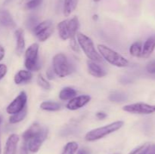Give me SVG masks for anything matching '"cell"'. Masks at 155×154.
Listing matches in <instances>:
<instances>
[{
	"label": "cell",
	"mask_w": 155,
	"mask_h": 154,
	"mask_svg": "<svg viewBox=\"0 0 155 154\" xmlns=\"http://www.w3.org/2000/svg\"><path fill=\"white\" fill-rule=\"evenodd\" d=\"M100 55L111 65L117 67H125L129 66V60L119 53L104 45H98Z\"/></svg>",
	"instance_id": "1"
},
{
	"label": "cell",
	"mask_w": 155,
	"mask_h": 154,
	"mask_svg": "<svg viewBox=\"0 0 155 154\" xmlns=\"http://www.w3.org/2000/svg\"><path fill=\"white\" fill-rule=\"evenodd\" d=\"M124 122L123 121H117L112 123L106 125L104 126L99 127L89 131L85 136V139L87 141H95L103 138L105 136L115 132L117 130L120 129L124 125Z\"/></svg>",
	"instance_id": "2"
},
{
	"label": "cell",
	"mask_w": 155,
	"mask_h": 154,
	"mask_svg": "<svg viewBox=\"0 0 155 154\" xmlns=\"http://www.w3.org/2000/svg\"><path fill=\"white\" fill-rule=\"evenodd\" d=\"M76 36H77V42H78L80 48H82L83 52L85 53V54L87 56L89 60L95 62H101L102 60L101 56L100 55L99 53L97 52L96 49H95L92 39L81 33H77Z\"/></svg>",
	"instance_id": "3"
},
{
	"label": "cell",
	"mask_w": 155,
	"mask_h": 154,
	"mask_svg": "<svg viewBox=\"0 0 155 154\" xmlns=\"http://www.w3.org/2000/svg\"><path fill=\"white\" fill-rule=\"evenodd\" d=\"M79 26V20L77 17L61 21L58 24L59 36L63 40L74 39L77 33Z\"/></svg>",
	"instance_id": "4"
},
{
	"label": "cell",
	"mask_w": 155,
	"mask_h": 154,
	"mask_svg": "<svg viewBox=\"0 0 155 154\" xmlns=\"http://www.w3.org/2000/svg\"><path fill=\"white\" fill-rule=\"evenodd\" d=\"M53 70L61 78L67 76L72 72V66L68 58L63 53H59L53 57Z\"/></svg>",
	"instance_id": "5"
},
{
	"label": "cell",
	"mask_w": 155,
	"mask_h": 154,
	"mask_svg": "<svg viewBox=\"0 0 155 154\" xmlns=\"http://www.w3.org/2000/svg\"><path fill=\"white\" fill-rule=\"evenodd\" d=\"M26 68L29 71H38L41 68L39 61V45L33 43L27 48L25 51Z\"/></svg>",
	"instance_id": "6"
},
{
	"label": "cell",
	"mask_w": 155,
	"mask_h": 154,
	"mask_svg": "<svg viewBox=\"0 0 155 154\" xmlns=\"http://www.w3.org/2000/svg\"><path fill=\"white\" fill-rule=\"evenodd\" d=\"M48 129L45 127H42V129L37 134L33 135L27 142H24L27 144L29 151L32 152H38L43 142L48 137Z\"/></svg>",
	"instance_id": "7"
},
{
	"label": "cell",
	"mask_w": 155,
	"mask_h": 154,
	"mask_svg": "<svg viewBox=\"0 0 155 154\" xmlns=\"http://www.w3.org/2000/svg\"><path fill=\"white\" fill-rule=\"evenodd\" d=\"M33 30L35 36L39 41L45 42L52 34L54 29H53L51 21L50 20H46V21L39 23Z\"/></svg>",
	"instance_id": "8"
},
{
	"label": "cell",
	"mask_w": 155,
	"mask_h": 154,
	"mask_svg": "<svg viewBox=\"0 0 155 154\" xmlns=\"http://www.w3.org/2000/svg\"><path fill=\"white\" fill-rule=\"evenodd\" d=\"M123 110L127 113H133V114L148 115L155 113V105H151L145 103H135V104L124 106Z\"/></svg>",
	"instance_id": "9"
},
{
	"label": "cell",
	"mask_w": 155,
	"mask_h": 154,
	"mask_svg": "<svg viewBox=\"0 0 155 154\" xmlns=\"http://www.w3.org/2000/svg\"><path fill=\"white\" fill-rule=\"evenodd\" d=\"M27 101V95L24 91H21L12 103L8 106L6 111L11 115L19 113L26 107Z\"/></svg>",
	"instance_id": "10"
},
{
	"label": "cell",
	"mask_w": 155,
	"mask_h": 154,
	"mask_svg": "<svg viewBox=\"0 0 155 154\" xmlns=\"http://www.w3.org/2000/svg\"><path fill=\"white\" fill-rule=\"evenodd\" d=\"M91 98L89 95H84L80 96L74 97L70 100L67 104V108L70 110H77L86 106L90 101Z\"/></svg>",
	"instance_id": "11"
},
{
	"label": "cell",
	"mask_w": 155,
	"mask_h": 154,
	"mask_svg": "<svg viewBox=\"0 0 155 154\" xmlns=\"http://www.w3.org/2000/svg\"><path fill=\"white\" fill-rule=\"evenodd\" d=\"M87 67L89 74L94 77L101 78L107 75V72L105 71V69L101 67L99 64H98L97 62L89 60L87 61Z\"/></svg>",
	"instance_id": "12"
},
{
	"label": "cell",
	"mask_w": 155,
	"mask_h": 154,
	"mask_svg": "<svg viewBox=\"0 0 155 154\" xmlns=\"http://www.w3.org/2000/svg\"><path fill=\"white\" fill-rule=\"evenodd\" d=\"M18 141H19V137L18 134H11L6 141L4 154H16Z\"/></svg>",
	"instance_id": "13"
},
{
	"label": "cell",
	"mask_w": 155,
	"mask_h": 154,
	"mask_svg": "<svg viewBox=\"0 0 155 154\" xmlns=\"http://www.w3.org/2000/svg\"><path fill=\"white\" fill-rule=\"evenodd\" d=\"M155 49V35L151 36L147 39L145 44L142 46V55L141 57L144 58H148L154 52Z\"/></svg>",
	"instance_id": "14"
},
{
	"label": "cell",
	"mask_w": 155,
	"mask_h": 154,
	"mask_svg": "<svg viewBox=\"0 0 155 154\" xmlns=\"http://www.w3.org/2000/svg\"><path fill=\"white\" fill-rule=\"evenodd\" d=\"M0 24L8 29L16 27V24L8 11L0 10Z\"/></svg>",
	"instance_id": "15"
},
{
	"label": "cell",
	"mask_w": 155,
	"mask_h": 154,
	"mask_svg": "<svg viewBox=\"0 0 155 154\" xmlns=\"http://www.w3.org/2000/svg\"><path fill=\"white\" fill-rule=\"evenodd\" d=\"M32 75L31 72L29 70H20L15 74V82L16 84H22V83H26L30 82L32 79Z\"/></svg>",
	"instance_id": "16"
},
{
	"label": "cell",
	"mask_w": 155,
	"mask_h": 154,
	"mask_svg": "<svg viewBox=\"0 0 155 154\" xmlns=\"http://www.w3.org/2000/svg\"><path fill=\"white\" fill-rule=\"evenodd\" d=\"M16 37V50L19 54H22L25 48V41H24V32L21 29H18L15 33Z\"/></svg>",
	"instance_id": "17"
},
{
	"label": "cell",
	"mask_w": 155,
	"mask_h": 154,
	"mask_svg": "<svg viewBox=\"0 0 155 154\" xmlns=\"http://www.w3.org/2000/svg\"><path fill=\"white\" fill-rule=\"evenodd\" d=\"M77 91L71 87H65L59 93V98L62 101L71 100L76 97Z\"/></svg>",
	"instance_id": "18"
},
{
	"label": "cell",
	"mask_w": 155,
	"mask_h": 154,
	"mask_svg": "<svg viewBox=\"0 0 155 154\" xmlns=\"http://www.w3.org/2000/svg\"><path fill=\"white\" fill-rule=\"evenodd\" d=\"M79 0H64V14L69 16L77 8Z\"/></svg>",
	"instance_id": "19"
},
{
	"label": "cell",
	"mask_w": 155,
	"mask_h": 154,
	"mask_svg": "<svg viewBox=\"0 0 155 154\" xmlns=\"http://www.w3.org/2000/svg\"><path fill=\"white\" fill-rule=\"evenodd\" d=\"M40 108L45 111H58L61 109V105L54 101H44L40 104Z\"/></svg>",
	"instance_id": "20"
},
{
	"label": "cell",
	"mask_w": 155,
	"mask_h": 154,
	"mask_svg": "<svg viewBox=\"0 0 155 154\" xmlns=\"http://www.w3.org/2000/svg\"><path fill=\"white\" fill-rule=\"evenodd\" d=\"M27 107H24L21 111H20L19 113H15V114L12 115L10 118H9V122L11 124H16L18 122H21L22 120H24V118L27 116Z\"/></svg>",
	"instance_id": "21"
},
{
	"label": "cell",
	"mask_w": 155,
	"mask_h": 154,
	"mask_svg": "<svg viewBox=\"0 0 155 154\" xmlns=\"http://www.w3.org/2000/svg\"><path fill=\"white\" fill-rule=\"evenodd\" d=\"M142 44L139 41L132 44L130 48V53L133 57H141V55H142Z\"/></svg>",
	"instance_id": "22"
},
{
	"label": "cell",
	"mask_w": 155,
	"mask_h": 154,
	"mask_svg": "<svg viewBox=\"0 0 155 154\" xmlns=\"http://www.w3.org/2000/svg\"><path fill=\"white\" fill-rule=\"evenodd\" d=\"M43 0H23V8L25 10H33L42 4Z\"/></svg>",
	"instance_id": "23"
},
{
	"label": "cell",
	"mask_w": 155,
	"mask_h": 154,
	"mask_svg": "<svg viewBox=\"0 0 155 154\" xmlns=\"http://www.w3.org/2000/svg\"><path fill=\"white\" fill-rule=\"evenodd\" d=\"M79 147V145L77 142L71 141L68 142L64 147L61 154H75Z\"/></svg>",
	"instance_id": "24"
},
{
	"label": "cell",
	"mask_w": 155,
	"mask_h": 154,
	"mask_svg": "<svg viewBox=\"0 0 155 154\" xmlns=\"http://www.w3.org/2000/svg\"><path fill=\"white\" fill-rule=\"evenodd\" d=\"M127 95L124 94L123 92H114L109 96V100L112 102L116 103H123L126 101L127 100Z\"/></svg>",
	"instance_id": "25"
},
{
	"label": "cell",
	"mask_w": 155,
	"mask_h": 154,
	"mask_svg": "<svg viewBox=\"0 0 155 154\" xmlns=\"http://www.w3.org/2000/svg\"><path fill=\"white\" fill-rule=\"evenodd\" d=\"M39 24V19L35 15H30L28 17L26 21V26L28 29L33 30L36 27V26Z\"/></svg>",
	"instance_id": "26"
},
{
	"label": "cell",
	"mask_w": 155,
	"mask_h": 154,
	"mask_svg": "<svg viewBox=\"0 0 155 154\" xmlns=\"http://www.w3.org/2000/svg\"><path fill=\"white\" fill-rule=\"evenodd\" d=\"M37 84L39 87L45 89V90H49L51 88V85H50V83L42 75H38Z\"/></svg>",
	"instance_id": "27"
},
{
	"label": "cell",
	"mask_w": 155,
	"mask_h": 154,
	"mask_svg": "<svg viewBox=\"0 0 155 154\" xmlns=\"http://www.w3.org/2000/svg\"><path fill=\"white\" fill-rule=\"evenodd\" d=\"M149 146L150 143H144L139 146V147L133 149L131 152H130V154H146Z\"/></svg>",
	"instance_id": "28"
},
{
	"label": "cell",
	"mask_w": 155,
	"mask_h": 154,
	"mask_svg": "<svg viewBox=\"0 0 155 154\" xmlns=\"http://www.w3.org/2000/svg\"><path fill=\"white\" fill-rule=\"evenodd\" d=\"M146 70L151 74H155V60L148 63L146 66Z\"/></svg>",
	"instance_id": "29"
},
{
	"label": "cell",
	"mask_w": 155,
	"mask_h": 154,
	"mask_svg": "<svg viewBox=\"0 0 155 154\" xmlns=\"http://www.w3.org/2000/svg\"><path fill=\"white\" fill-rule=\"evenodd\" d=\"M7 66L5 64H0V79L3 78L7 73Z\"/></svg>",
	"instance_id": "30"
},
{
	"label": "cell",
	"mask_w": 155,
	"mask_h": 154,
	"mask_svg": "<svg viewBox=\"0 0 155 154\" xmlns=\"http://www.w3.org/2000/svg\"><path fill=\"white\" fill-rule=\"evenodd\" d=\"M20 154H29V149L27 148V144L24 142L21 146V149H20Z\"/></svg>",
	"instance_id": "31"
},
{
	"label": "cell",
	"mask_w": 155,
	"mask_h": 154,
	"mask_svg": "<svg viewBox=\"0 0 155 154\" xmlns=\"http://www.w3.org/2000/svg\"><path fill=\"white\" fill-rule=\"evenodd\" d=\"M54 70H53V69H49L48 71H47L46 72V75H47V77H48V79H53L54 78Z\"/></svg>",
	"instance_id": "32"
},
{
	"label": "cell",
	"mask_w": 155,
	"mask_h": 154,
	"mask_svg": "<svg viewBox=\"0 0 155 154\" xmlns=\"http://www.w3.org/2000/svg\"><path fill=\"white\" fill-rule=\"evenodd\" d=\"M96 117L98 119H104L107 117V114L105 113H104V112H98L96 113Z\"/></svg>",
	"instance_id": "33"
},
{
	"label": "cell",
	"mask_w": 155,
	"mask_h": 154,
	"mask_svg": "<svg viewBox=\"0 0 155 154\" xmlns=\"http://www.w3.org/2000/svg\"><path fill=\"white\" fill-rule=\"evenodd\" d=\"M146 154H155V143L152 145L150 144V146L148 148V151H147Z\"/></svg>",
	"instance_id": "34"
},
{
	"label": "cell",
	"mask_w": 155,
	"mask_h": 154,
	"mask_svg": "<svg viewBox=\"0 0 155 154\" xmlns=\"http://www.w3.org/2000/svg\"><path fill=\"white\" fill-rule=\"evenodd\" d=\"M77 154H90V152L86 148H83V149H79Z\"/></svg>",
	"instance_id": "35"
},
{
	"label": "cell",
	"mask_w": 155,
	"mask_h": 154,
	"mask_svg": "<svg viewBox=\"0 0 155 154\" xmlns=\"http://www.w3.org/2000/svg\"><path fill=\"white\" fill-rule=\"evenodd\" d=\"M5 56V49L3 48L2 46L0 45V61L3 59Z\"/></svg>",
	"instance_id": "36"
},
{
	"label": "cell",
	"mask_w": 155,
	"mask_h": 154,
	"mask_svg": "<svg viewBox=\"0 0 155 154\" xmlns=\"http://www.w3.org/2000/svg\"><path fill=\"white\" fill-rule=\"evenodd\" d=\"M2 152V148H1V140H0V154H1Z\"/></svg>",
	"instance_id": "37"
},
{
	"label": "cell",
	"mask_w": 155,
	"mask_h": 154,
	"mask_svg": "<svg viewBox=\"0 0 155 154\" xmlns=\"http://www.w3.org/2000/svg\"><path fill=\"white\" fill-rule=\"evenodd\" d=\"M94 2H99L100 0H93Z\"/></svg>",
	"instance_id": "38"
},
{
	"label": "cell",
	"mask_w": 155,
	"mask_h": 154,
	"mask_svg": "<svg viewBox=\"0 0 155 154\" xmlns=\"http://www.w3.org/2000/svg\"><path fill=\"white\" fill-rule=\"evenodd\" d=\"M0 122H1V119H0Z\"/></svg>",
	"instance_id": "39"
},
{
	"label": "cell",
	"mask_w": 155,
	"mask_h": 154,
	"mask_svg": "<svg viewBox=\"0 0 155 154\" xmlns=\"http://www.w3.org/2000/svg\"><path fill=\"white\" fill-rule=\"evenodd\" d=\"M114 154H119V153H114Z\"/></svg>",
	"instance_id": "40"
}]
</instances>
